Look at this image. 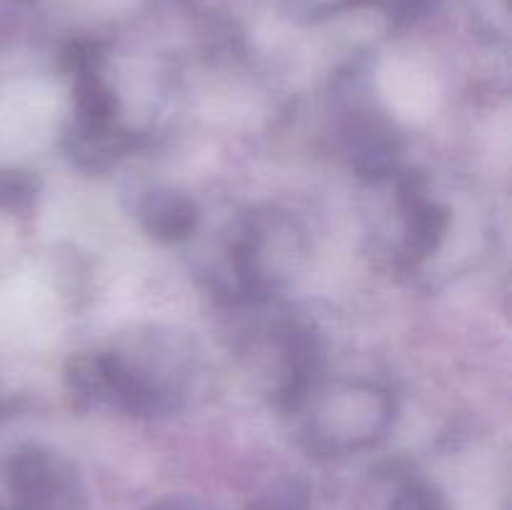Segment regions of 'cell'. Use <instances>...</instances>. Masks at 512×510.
I'll list each match as a JSON object with an SVG mask.
<instances>
[{"label":"cell","instance_id":"1","mask_svg":"<svg viewBox=\"0 0 512 510\" xmlns=\"http://www.w3.org/2000/svg\"><path fill=\"white\" fill-rule=\"evenodd\" d=\"M200 370L195 343L168 328H148L100 353L75 355L65 385L75 408L108 405L135 418L175 413Z\"/></svg>","mask_w":512,"mask_h":510},{"label":"cell","instance_id":"2","mask_svg":"<svg viewBox=\"0 0 512 510\" xmlns=\"http://www.w3.org/2000/svg\"><path fill=\"white\" fill-rule=\"evenodd\" d=\"M303 413V438L318 455H350L370 448L388 435L395 418V400L388 390L365 380L323 378L290 410Z\"/></svg>","mask_w":512,"mask_h":510},{"label":"cell","instance_id":"3","mask_svg":"<svg viewBox=\"0 0 512 510\" xmlns=\"http://www.w3.org/2000/svg\"><path fill=\"white\" fill-rule=\"evenodd\" d=\"M228 255L233 298L263 303L305 268L308 238L288 213L260 210L235 225Z\"/></svg>","mask_w":512,"mask_h":510},{"label":"cell","instance_id":"4","mask_svg":"<svg viewBox=\"0 0 512 510\" xmlns=\"http://www.w3.org/2000/svg\"><path fill=\"white\" fill-rule=\"evenodd\" d=\"M10 510H88V488L70 458L45 445H25L5 473Z\"/></svg>","mask_w":512,"mask_h":510},{"label":"cell","instance_id":"5","mask_svg":"<svg viewBox=\"0 0 512 510\" xmlns=\"http://www.w3.org/2000/svg\"><path fill=\"white\" fill-rule=\"evenodd\" d=\"M395 208H398L400 240L398 263L403 268H420L443 250L453 225V213L443 200L430 195L423 175H393Z\"/></svg>","mask_w":512,"mask_h":510},{"label":"cell","instance_id":"6","mask_svg":"<svg viewBox=\"0 0 512 510\" xmlns=\"http://www.w3.org/2000/svg\"><path fill=\"white\" fill-rule=\"evenodd\" d=\"M343 150L358 175L380 183L398 173L400 135L370 105H353L343 120Z\"/></svg>","mask_w":512,"mask_h":510},{"label":"cell","instance_id":"7","mask_svg":"<svg viewBox=\"0 0 512 510\" xmlns=\"http://www.w3.org/2000/svg\"><path fill=\"white\" fill-rule=\"evenodd\" d=\"M143 230L158 243H185L200 228V208L190 195L173 188H158L140 203Z\"/></svg>","mask_w":512,"mask_h":510},{"label":"cell","instance_id":"8","mask_svg":"<svg viewBox=\"0 0 512 510\" xmlns=\"http://www.w3.org/2000/svg\"><path fill=\"white\" fill-rule=\"evenodd\" d=\"M388 510H448V505L433 485L408 483L393 495Z\"/></svg>","mask_w":512,"mask_h":510},{"label":"cell","instance_id":"9","mask_svg":"<svg viewBox=\"0 0 512 510\" xmlns=\"http://www.w3.org/2000/svg\"><path fill=\"white\" fill-rule=\"evenodd\" d=\"M148 510H213L208 505L198 503L193 498H185V495H170V498L158 500V503L150 505Z\"/></svg>","mask_w":512,"mask_h":510}]
</instances>
